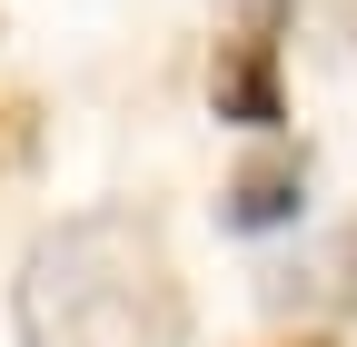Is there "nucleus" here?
Returning <instances> with one entry per match:
<instances>
[{
    "mask_svg": "<svg viewBox=\"0 0 357 347\" xmlns=\"http://www.w3.org/2000/svg\"><path fill=\"white\" fill-rule=\"evenodd\" d=\"M20 337L30 347H178L189 337V298L149 219L129 208H89L50 229L20 268Z\"/></svg>",
    "mask_w": 357,
    "mask_h": 347,
    "instance_id": "f257e3e1",
    "label": "nucleus"
},
{
    "mask_svg": "<svg viewBox=\"0 0 357 347\" xmlns=\"http://www.w3.org/2000/svg\"><path fill=\"white\" fill-rule=\"evenodd\" d=\"M208 109L238 119V129H278V119H288V79H278V0H268L248 30H229V50H218V70H208Z\"/></svg>",
    "mask_w": 357,
    "mask_h": 347,
    "instance_id": "f03ea898",
    "label": "nucleus"
},
{
    "mask_svg": "<svg viewBox=\"0 0 357 347\" xmlns=\"http://www.w3.org/2000/svg\"><path fill=\"white\" fill-rule=\"evenodd\" d=\"M298 208H307V159L298 149H258V159H238L218 219H229V229H288Z\"/></svg>",
    "mask_w": 357,
    "mask_h": 347,
    "instance_id": "7ed1b4c3",
    "label": "nucleus"
},
{
    "mask_svg": "<svg viewBox=\"0 0 357 347\" xmlns=\"http://www.w3.org/2000/svg\"><path fill=\"white\" fill-rule=\"evenodd\" d=\"M298 347H318V337H298Z\"/></svg>",
    "mask_w": 357,
    "mask_h": 347,
    "instance_id": "20e7f679",
    "label": "nucleus"
}]
</instances>
